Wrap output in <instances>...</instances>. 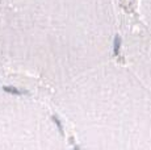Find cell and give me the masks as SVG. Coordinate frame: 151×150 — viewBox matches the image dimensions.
<instances>
[{
  "mask_svg": "<svg viewBox=\"0 0 151 150\" xmlns=\"http://www.w3.org/2000/svg\"><path fill=\"white\" fill-rule=\"evenodd\" d=\"M65 134L49 107L20 92L0 90V150L67 149Z\"/></svg>",
  "mask_w": 151,
  "mask_h": 150,
  "instance_id": "cell-3",
  "label": "cell"
},
{
  "mask_svg": "<svg viewBox=\"0 0 151 150\" xmlns=\"http://www.w3.org/2000/svg\"><path fill=\"white\" fill-rule=\"evenodd\" d=\"M112 0H0V73L42 96L108 62Z\"/></svg>",
  "mask_w": 151,
  "mask_h": 150,
  "instance_id": "cell-1",
  "label": "cell"
},
{
  "mask_svg": "<svg viewBox=\"0 0 151 150\" xmlns=\"http://www.w3.org/2000/svg\"><path fill=\"white\" fill-rule=\"evenodd\" d=\"M141 5L143 8V13L147 19V22H151V0H141Z\"/></svg>",
  "mask_w": 151,
  "mask_h": 150,
  "instance_id": "cell-5",
  "label": "cell"
},
{
  "mask_svg": "<svg viewBox=\"0 0 151 150\" xmlns=\"http://www.w3.org/2000/svg\"><path fill=\"white\" fill-rule=\"evenodd\" d=\"M122 50L129 67L151 88V24L130 33Z\"/></svg>",
  "mask_w": 151,
  "mask_h": 150,
  "instance_id": "cell-4",
  "label": "cell"
},
{
  "mask_svg": "<svg viewBox=\"0 0 151 150\" xmlns=\"http://www.w3.org/2000/svg\"><path fill=\"white\" fill-rule=\"evenodd\" d=\"M42 97L80 148L151 150V88L129 66L108 61Z\"/></svg>",
  "mask_w": 151,
  "mask_h": 150,
  "instance_id": "cell-2",
  "label": "cell"
}]
</instances>
